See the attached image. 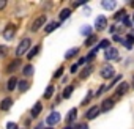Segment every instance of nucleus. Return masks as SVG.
I'll list each match as a JSON object with an SVG mask.
<instances>
[{
  "label": "nucleus",
  "mask_w": 134,
  "mask_h": 129,
  "mask_svg": "<svg viewBox=\"0 0 134 129\" xmlns=\"http://www.w3.org/2000/svg\"><path fill=\"white\" fill-rule=\"evenodd\" d=\"M3 54H5V47H3V46H0V57H2Z\"/></svg>",
  "instance_id": "obj_40"
},
{
  "label": "nucleus",
  "mask_w": 134,
  "mask_h": 129,
  "mask_svg": "<svg viewBox=\"0 0 134 129\" xmlns=\"http://www.w3.org/2000/svg\"><path fill=\"white\" fill-rule=\"evenodd\" d=\"M7 129H18V124L13 123V121H10V123L7 124Z\"/></svg>",
  "instance_id": "obj_33"
},
{
  "label": "nucleus",
  "mask_w": 134,
  "mask_h": 129,
  "mask_svg": "<svg viewBox=\"0 0 134 129\" xmlns=\"http://www.w3.org/2000/svg\"><path fill=\"white\" fill-rule=\"evenodd\" d=\"M104 90H107V87H104V85H103V87H99V90H98V91H96V95H98V96H99V95H101V93H103V91H104Z\"/></svg>",
  "instance_id": "obj_35"
},
{
  "label": "nucleus",
  "mask_w": 134,
  "mask_h": 129,
  "mask_svg": "<svg viewBox=\"0 0 134 129\" xmlns=\"http://www.w3.org/2000/svg\"><path fill=\"white\" fill-rule=\"evenodd\" d=\"M41 109H43V104H41V102H36V104L33 105V109H32V116H38L40 112H41Z\"/></svg>",
  "instance_id": "obj_16"
},
{
  "label": "nucleus",
  "mask_w": 134,
  "mask_h": 129,
  "mask_svg": "<svg viewBox=\"0 0 134 129\" xmlns=\"http://www.w3.org/2000/svg\"><path fill=\"white\" fill-rule=\"evenodd\" d=\"M131 35H132V36H134V30H132V33H131Z\"/></svg>",
  "instance_id": "obj_42"
},
{
  "label": "nucleus",
  "mask_w": 134,
  "mask_h": 129,
  "mask_svg": "<svg viewBox=\"0 0 134 129\" xmlns=\"http://www.w3.org/2000/svg\"><path fill=\"white\" fill-rule=\"evenodd\" d=\"M132 19H134V16H132Z\"/></svg>",
  "instance_id": "obj_44"
},
{
  "label": "nucleus",
  "mask_w": 134,
  "mask_h": 129,
  "mask_svg": "<svg viewBox=\"0 0 134 129\" xmlns=\"http://www.w3.org/2000/svg\"><path fill=\"white\" fill-rule=\"evenodd\" d=\"M57 27H58V24H57V22H51V24H49L44 30H46V33H51V32H54Z\"/></svg>",
  "instance_id": "obj_26"
},
{
  "label": "nucleus",
  "mask_w": 134,
  "mask_h": 129,
  "mask_svg": "<svg viewBox=\"0 0 134 129\" xmlns=\"http://www.w3.org/2000/svg\"><path fill=\"white\" fill-rule=\"evenodd\" d=\"M125 17H126V11H125V10H120L117 14H114V19H115V21H120V19L123 21Z\"/></svg>",
  "instance_id": "obj_24"
},
{
  "label": "nucleus",
  "mask_w": 134,
  "mask_h": 129,
  "mask_svg": "<svg viewBox=\"0 0 134 129\" xmlns=\"http://www.w3.org/2000/svg\"><path fill=\"white\" fill-rule=\"evenodd\" d=\"M92 71H93V68H92V66L84 68V69L81 71V79H87V77H88V74H92Z\"/></svg>",
  "instance_id": "obj_19"
},
{
  "label": "nucleus",
  "mask_w": 134,
  "mask_h": 129,
  "mask_svg": "<svg viewBox=\"0 0 134 129\" xmlns=\"http://www.w3.org/2000/svg\"><path fill=\"white\" fill-rule=\"evenodd\" d=\"M11 105H13V99L11 98H5L2 102H0V109L2 110H8V109H11Z\"/></svg>",
  "instance_id": "obj_12"
},
{
  "label": "nucleus",
  "mask_w": 134,
  "mask_h": 129,
  "mask_svg": "<svg viewBox=\"0 0 134 129\" xmlns=\"http://www.w3.org/2000/svg\"><path fill=\"white\" fill-rule=\"evenodd\" d=\"M76 115H77V109H71V110H70V113H68V116H66L68 123L74 121V120H76Z\"/></svg>",
  "instance_id": "obj_22"
},
{
  "label": "nucleus",
  "mask_w": 134,
  "mask_h": 129,
  "mask_svg": "<svg viewBox=\"0 0 134 129\" xmlns=\"http://www.w3.org/2000/svg\"><path fill=\"white\" fill-rule=\"evenodd\" d=\"M101 7H103L104 10H107V11H112V10H115L117 2H115V0H103V2H101Z\"/></svg>",
  "instance_id": "obj_10"
},
{
  "label": "nucleus",
  "mask_w": 134,
  "mask_h": 129,
  "mask_svg": "<svg viewBox=\"0 0 134 129\" xmlns=\"http://www.w3.org/2000/svg\"><path fill=\"white\" fill-rule=\"evenodd\" d=\"M62 74H63V66H60V68H58V69H57V71L54 73V77H55V79H58V77H60Z\"/></svg>",
  "instance_id": "obj_31"
},
{
  "label": "nucleus",
  "mask_w": 134,
  "mask_h": 129,
  "mask_svg": "<svg viewBox=\"0 0 134 129\" xmlns=\"http://www.w3.org/2000/svg\"><path fill=\"white\" fill-rule=\"evenodd\" d=\"M14 33H16V27H14V25H8V27L5 28V32H3V38H5L7 41H10V39L14 38Z\"/></svg>",
  "instance_id": "obj_6"
},
{
  "label": "nucleus",
  "mask_w": 134,
  "mask_h": 129,
  "mask_svg": "<svg viewBox=\"0 0 134 129\" xmlns=\"http://www.w3.org/2000/svg\"><path fill=\"white\" fill-rule=\"evenodd\" d=\"M123 24H125L126 27H132V25H131V19H129V17H125V19H123Z\"/></svg>",
  "instance_id": "obj_34"
},
{
  "label": "nucleus",
  "mask_w": 134,
  "mask_h": 129,
  "mask_svg": "<svg viewBox=\"0 0 134 129\" xmlns=\"http://www.w3.org/2000/svg\"><path fill=\"white\" fill-rule=\"evenodd\" d=\"M92 96H93V95H92V93H88V95H87V96H85V99H84V101H82V105H85V104H88V101H90V99H92Z\"/></svg>",
  "instance_id": "obj_32"
},
{
  "label": "nucleus",
  "mask_w": 134,
  "mask_h": 129,
  "mask_svg": "<svg viewBox=\"0 0 134 129\" xmlns=\"http://www.w3.org/2000/svg\"><path fill=\"white\" fill-rule=\"evenodd\" d=\"M38 52H40V46H35V47H33V49H30V52L27 54V58H29V60H32Z\"/></svg>",
  "instance_id": "obj_23"
},
{
  "label": "nucleus",
  "mask_w": 134,
  "mask_h": 129,
  "mask_svg": "<svg viewBox=\"0 0 134 129\" xmlns=\"http://www.w3.org/2000/svg\"><path fill=\"white\" fill-rule=\"evenodd\" d=\"M123 44H125L128 49H131V47H132V44H134V36H132V35H128V36H126V39L123 41Z\"/></svg>",
  "instance_id": "obj_20"
},
{
  "label": "nucleus",
  "mask_w": 134,
  "mask_h": 129,
  "mask_svg": "<svg viewBox=\"0 0 134 129\" xmlns=\"http://www.w3.org/2000/svg\"><path fill=\"white\" fill-rule=\"evenodd\" d=\"M54 88H55L54 85H49V87L46 88V91H44V98H46V99H49V98L54 95Z\"/></svg>",
  "instance_id": "obj_25"
},
{
  "label": "nucleus",
  "mask_w": 134,
  "mask_h": 129,
  "mask_svg": "<svg viewBox=\"0 0 134 129\" xmlns=\"http://www.w3.org/2000/svg\"><path fill=\"white\" fill-rule=\"evenodd\" d=\"M18 84H19L18 79H16V77H11V79L8 80V84H7V90H8V91H13V90L18 87Z\"/></svg>",
  "instance_id": "obj_13"
},
{
  "label": "nucleus",
  "mask_w": 134,
  "mask_h": 129,
  "mask_svg": "<svg viewBox=\"0 0 134 129\" xmlns=\"http://www.w3.org/2000/svg\"><path fill=\"white\" fill-rule=\"evenodd\" d=\"M98 49H106V50H107V49H109V41H107V39H103V41L99 43Z\"/></svg>",
  "instance_id": "obj_29"
},
{
  "label": "nucleus",
  "mask_w": 134,
  "mask_h": 129,
  "mask_svg": "<svg viewBox=\"0 0 134 129\" xmlns=\"http://www.w3.org/2000/svg\"><path fill=\"white\" fill-rule=\"evenodd\" d=\"M99 112H101V107H98V105H93V107H90V109L87 110V113H85V118H87V120H95V118L99 115Z\"/></svg>",
  "instance_id": "obj_3"
},
{
  "label": "nucleus",
  "mask_w": 134,
  "mask_h": 129,
  "mask_svg": "<svg viewBox=\"0 0 134 129\" xmlns=\"http://www.w3.org/2000/svg\"><path fill=\"white\" fill-rule=\"evenodd\" d=\"M95 43H96V36L92 35V36H88V39L85 41V46H92V44H95Z\"/></svg>",
  "instance_id": "obj_30"
},
{
  "label": "nucleus",
  "mask_w": 134,
  "mask_h": 129,
  "mask_svg": "<svg viewBox=\"0 0 134 129\" xmlns=\"http://www.w3.org/2000/svg\"><path fill=\"white\" fill-rule=\"evenodd\" d=\"M77 129H88V126H87V124H79Z\"/></svg>",
  "instance_id": "obj_39"
},
{
  "label": "nucleus",
  "mask_w": 134,
  "mask_h": 129,
  "mask_svg": "<svg viewBox=\"0 0 134 129\" xmlns=\"http://www.w3.org/2000/svg\"><path fill=\"white\" fill-rule=\"evenodd\" d=\"M44 24H46V16H40V17H36V19L32 22V27H30V28H32V32H38Z\"/></svg>",
  "instance_id": "obj_2"
},
{
  "label": "nucleus",
  "mask_w": 134,
  "mask_h": 129,
  "mask_svg": "<svg viewBox=\"0 0 134 129\" xmlns=\"http://www.w3.org/2000/svg\"><path fill=\"white\" fill-rule=\"evenodd\" d=\"M77 52H79V49H77V47H73V49H70L68 52L65 54V58H66V60H68V58H73L74 55H77Z\"/></svg>",
  "instance_id": "obj_21"
},
{
  "label": "nucleus",
  "mask_w": 134,
  "mask_h": 129,
  "mask_svg": "<svg viewBox=\"0 0 134 129\" xmlns=\"http://www.w3.org/2000/svg\"><path fill=\"white\" fill-rule=\"evenodd\" d=\"M19 64H21V61H19V60H14V61H11V64H10V66L7 68V71H8V73H14V71L19 68Z\"/></svg>",
  "instance_id": "obj_15"
},
{
  "label": "nucleus",
  "mask_w": 134,
  "mask_h": 129,
  "mask_svg": "<svg viewBox=\"0 0 134 129\" xmlns=\"http://www.w3.org/2000/svg\"><path fill=\"white\" fill-rule=\"evenodd\" d=\"M7 7V2H5V0H0V10H3Z\"/></svg>",
  "instance_id": "obj_36"
},
{
  "label": "nucleus",
  "mask_w": 134,
  "mask_h": 129,
  "mask_svg": "<svg viewBox=\"0 0 134 129\" xmlns=\"http://www.w3.org/2000/svg\"><path fill=\"white\" fill-rule=\"evenodd\" d=\"M33 73H35V69H33V66H32V64H27V66L24 68V71H22V74H24V76H27V77L33 76Z\"/></svg>",
  "instance_id": "obj_17"
},
{
  "label": "nucleus",
  "mask_w": 134,
  "mask_h": 129,
  "mask_svg": "<svg viewBox=\"0 0 134 129\" xmlns=\"http://www.w3.org/2000/svg\"><path fill=\"white\" fill-rule=\"evenodd\" d=\"M106 25H107V17L106 16H98L95 19V28L96 30H104Z\"/></svg>",
  "instance_id": "obj_5"
},
{
  "label": "nucleus",
  "mask_w": 134,
  "mask_h": 129,
  "mask_svg": "<svg viewBox=\"0 0 134 129\" xmlns=\"http://www.w3.org/2000/svg\"><path fill=\"white\" fill-rule=\"evenodd\" d=\"M81 33H82V35H87V36H92V27H90V25L82 27V28H81Z\"/></svg>",
  "instance_id": "obj_27"
},
{
  "label": "nucleus",
  "mask_w": 134,
  "mask_h": 129,
  "mask_svg": "<svg viewBox=\"0 0 134 129\" xmlns=\"http://www.w3.org/2000/svg\"><path fill=\"white\" fill-rule=\"evenodd\" d=\"M73 90H74L73 87H66L65 91H63V98H70V96L73 95Z\"/></svg>",
  "instance_id": "obj_28"
},
{
  "label": "nucleus",
  "mask_w": 134,
  "mask_h": 129,
  "mask_svg": "<svg viewBox=\"0 0 134 129\" xmlns=\"http://www.w3.org/2000/svg\"><path fill=\"white\" fill-rule=\"evenodd\" d=\"M70 16H71V10H68V8H65V10H62V11H60V21L68 19Z\"/></svg>",
  "instance_id": "obj_18"
},
{
  "label": "nucleus",
  "mask_w": 134,
  "mask_h": 129,
  "mask_svg": "<svg viewBox=\"0 0 134 129\" xmlns=\"http://www.w3.org/2000/svg\"><path fill=\"white\" fill-rule=\"evenodd\" d=\"M85 61H87V58H81V60H79V63H77V64H84V63H85Z\"/></svg>",
  "instance_id": "obj_41"
},
{
  "label": "nucleus",
  "mask_w": 134,
  "mask_h": 129,
  "mask_svg": "<svg viewBox=\"0 0 134 129\" xmlns=\"http://www.w3.org/2000/svg\"><path fill=\"white\" fill-rule=\"evenodd\" d=\"M104 57H106V60H117L118 58V50L114 49V47H109L104 52Z\"/></svg>",
  "instance_id": "obj_9"
},
{
  "label": "nucleus",
  "mask_w": 134,
  "mask_h": 129,
  "mask_svg": "<svg viewBox=\"0 0 134 129\" xmlns=\"http://www.w3.org/2000/svg\"><path fill=\"white\" fill-rule=\"evenodd\" d=\"M114 105H115V101H114L112 98H107V99H104V101L101 102V110H103V112H109Z\"/></svg>",
  "instance_id": "obj_7"
},
{
  "label": "nucleus",
  "mask_w": 134,
  "mask_h": 129,
  "mask_svg": "<svg viewBox=\"0 0 134 129\" xmlns=\"http://www.w3.org/2000/svg\"><path fill=\"white\" fill-rule=\"evenodd\" d=\"M46 129H52V127H46Z\"/></svg>",
  "instance_id": "obj_43"
},
{
  "label": "nucleus",
  "mask_w": 134,
  "mask_h": 129,
  "mask_svg": "<svg viewBox=\"0 0 134 129\" xmlns=\"http://www.w3.org/2000/svg\"><path fill=\"white\" fill-rule=\"evenodd\" d=\"M29 87H30V84H29L27 80H21V82L18 84V88H19L21 93H25V91L29 90Z\"/></svg>",
  "instance_id": "obj_14"
},
{
  "label": "nucleus",
  "mask_w": 134,
  "mask_h": 129,
  "mask_svg": "<svg viewBox=\"0 0 134 129\" xmlns=\"http://www.w3.org/2000/svg\"><path fill=\"white\" fill-rule=\"evenodd\" d=\"M77 66H79V64H73V66H71V73H76L77 71Z\"/></svg>",
  "instance_id": "obj_38"
},
{
  "label": "nucleus",
  "mask_w": 134,
  "mask_h": 129,
  "mask_svg": "<svg viewBox=\"0 0 134 129\" xmlns=\"http://www.w3.org/2000/svg\"><path fill=\"white\" fill-rule=\"evenodd\" d=\"M128 88H129V85H128V82H121L120 85H118V88H117V91H115V95L117 96H123L126 91H128Z\"/></svg>",
  "instance_id": "obj_11"
},
{
  "label": "nucleus",
  "mask_w": 134,
  "mask_h": 129,
  "mask_svg": "<svg viewBox=\"0 0 134 129\" xmlns=\"http://www.w3.org/2000/svg\"><path fill=\"white\" fill-rule=\"evenodd\" d=\"M120 79H121V76H117V77H115V79L112 80V85H115V84H117V82H118Z\"/></svg>",
  "instance_id": "obj_37"
},
{
  "label": "nucleus",
  "mask_w": 134,
  "mask_h": 129,
  "mask_svg": "<svg viewBox=\"0 0 134 129\" xmlns=\"http://www.w3.org/2000/svg\"><path fill=\"white\" fill-rule=\"evenodd\" d=\"M30 39L29 38H24L21 43H19V46H18V49H16V55L18 57H22V55H25L27 54V50H30Z\"/></svg>",
  "instance_id": "obj_1"
},
{
  "label": "nucleus",
  "mask_w": 134,
  "mask_h": 129,
  "mask_svg": "<svg viewBox=\"0 0 134 129\" xmlns=\"http://www.w3.org/2000/svg\"><path fill=\"white\" fill-rule=\"evenodd\" d=\"M101 77H104V79H110L114 74H115V71H114V68L110 66V64H106V66H103L101 68Z\"/></svg>",
  "instance_id": "obj_4"
},
{
  "label": "nucleus",
  "mask_w": 134,
  "mask_h": 129,
  "mask_svg": "<svg viewBox=\"0 0 134 129\" xmlns=\"http://www.w3.org/2000/svg\"><path fill=\"white\" fill-rule=\"evenodd\" d=\"M60 118H62V116H60L58 112H52V113L46 118V123H47L49 126H52V124H57V123L60 121Z\"/></svg>",
  "instance_id": "obj_8"
}]
</instances>
